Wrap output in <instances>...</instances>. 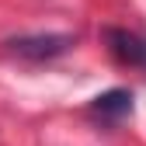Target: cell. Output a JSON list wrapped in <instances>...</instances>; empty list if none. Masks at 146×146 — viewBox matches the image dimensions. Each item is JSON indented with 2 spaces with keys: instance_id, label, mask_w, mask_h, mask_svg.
<instances>
[{
  "instance_id": "6da1fadb",
  "label": "cell",
  "mask_w": 146,
  "mask_h": 146,
  "mask_svg": "<svg viewBox=\"0 0 146 146\" xmlns=\"http://www.w3.org/2000/svg\"><path fill=\"white\" fill-rule=\"evenodd\" d=\"M70 45H73L70 35H25V38L11 42V49L25 59H52L59 52H66Z\"/></svg>"
},
{
  "instance_id": "7a4b0ae2",
  "label": "cell",
  "mask_w": 146,
  "mask_h": 146,
  "mask_svg": "<svg viewBox=\"0 0 146 146\" xmlns=\"http://www.w3.org/2000/svg\"><path fill=\"white\" fill-rule=\"evenodd\" d=\"M108 49L115 52V59L125 66H146V42L132 31H122V28H108L104 31Z\"/></svg>"
},
{
  "instance_id": "3957f363",
  "label": "cell",
  "mask_w": 146,
  "mask_h": 146,
  "mask_svg": "<svg viewBox=\"0 0 146 146\" xmlns=\"http://www.w3.org/2000/svg\"><path fill=\"white\" fill-rule=\"evenodd\" d=\"M90 111L104 122H118L125 115H132V94L129 90H108V94H98L90 101Z\"/></svg>"
}]
</instances>
